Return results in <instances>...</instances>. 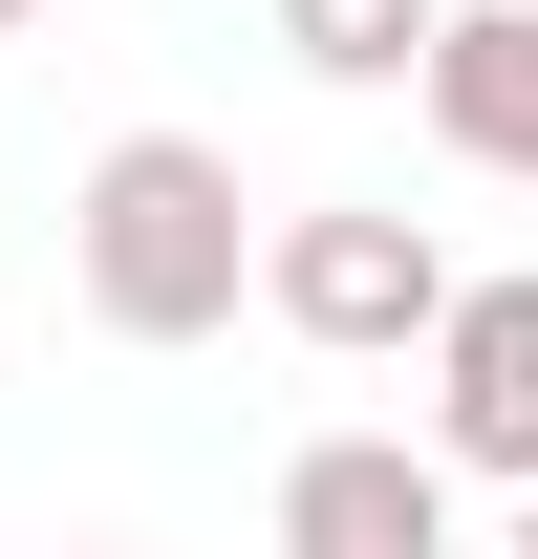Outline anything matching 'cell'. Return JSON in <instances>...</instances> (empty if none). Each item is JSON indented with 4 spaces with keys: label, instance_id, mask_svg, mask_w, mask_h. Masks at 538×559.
<instances>
[{
    "label": "cell",
    "instance_id": "1",
    "mask_svg": "<svg viewBox=\"0 0 538 559\" xmlns=\"http://www.w3.org/2000/svg\"><path fill=\"white\" fill-rule=\"evenodd\" d=\"M66 280L108 345H215L237 301H259V194H237V151L215 130H108L66 194Z\"/></svg>",
    "mask_w": 538,
    "mask_h": 559
},
{
    "label": "cell",
    "instance_id": "2",
    "mask_svg": "<svg viewBox=\"0 0 538 559\" xmlns=\"http://www.w3.org/2000/svg\"><path fill=\"white\" fill-rule=\"evenodd\" d=\"M259 323L280 345H324V366H431V323H453V237L409 194H324V215H280L259 237Z\"/></svg>",
    "mask_w": 538,
    "mask_h": 559
},
{
    "label": "cell",
    "instance_id": "3",
    "mask_svg": "<svg viewBox=\"0 0 538 559\" xmlns=\"http://www.w3.org/2000/svg\"><path fill=\"white\" fill-rule=\"evenodd\" d=\"M280 559H453V452H431V430L280 452Z\"/></svg>",
    "mask_w": 538,
    "mask_h": 559
},
{
    "label": "cell",
    "instance_id": "4",
    "mask_svg": "<svg viewBox=\"0 0 538 559\" xmlns=\"http://www.w3.org/2000/svg\"><path fill=\"white\" fill-rule=\"evenodd\" d=\"M431 452L538 495V280H453V323H431Z\"/></svg>",
    "mask_w": 538,
    "mask_h": 559
},
{
    "label": "cell",
    "instance_id": "5",
    "mask_svg": "<svg viewBox=\"0 0 538 559\" xmlns=\"http://www.w3.org/2000/svg\"><path fill=\"white\" fill-rule=\"evenodd\" d=\"M431 151L538 194V0H453V44H431Z\"/></svg>",
    "mask_w": 538,
    "mask_h": 559
},
{
    "label": "cell",
    "instance_id": "6",
    "mask_svg": "<svg viewBox=\"0 0 538 559\" xmlns=\"http://www.w3.org/2000/svg\"><path fill=\"white\" fill-rule=\"evenodd\" d=\"M453 0H280V66L302 86H431Z\"/></svg>",
    "mask_w": 538,
    "mask_h": 559
},
{
    "label": "cell",
    "instance_id": "7",
    "mask_svg": "<svg viewBox=\"0 0 538 559\" xmlns=\"http://www.w3.org/2000/svg\"><path fill=\"white\" fill-rule=\"evenodd\" d=\"M0 44H44V0H0Z\"/></svg>",
    "mask_w": 538,
    "mask_h": 559
},
{
    "label": "cell",
    "instance_id": "8",
    "mask_svg": "<svg viewBox=\"0 0 538 559\" xmlns=\"http://www.w3.org/2000/svg\"><path fill=\"white\" fill-rule=\"evenodd\" d=\"M517 559H538V495H517Z\"/></svg>",
    "mask_w": 538,
    "mask_h": 559
},
{
    "label": "cell",
    "instance_id": "9",
    "mask_svg": "<svg viewBox=\"0 0 538 559\" xmlns=\"http://www.w3.org/2000/svg\"><path fill=\"white\" fill-rule=\"evenodd\" d=\"M86 559H130V538H86Z\"/></svg>",
    "mask_w": 538,
    "mask_h": 559
}]
</instances>
